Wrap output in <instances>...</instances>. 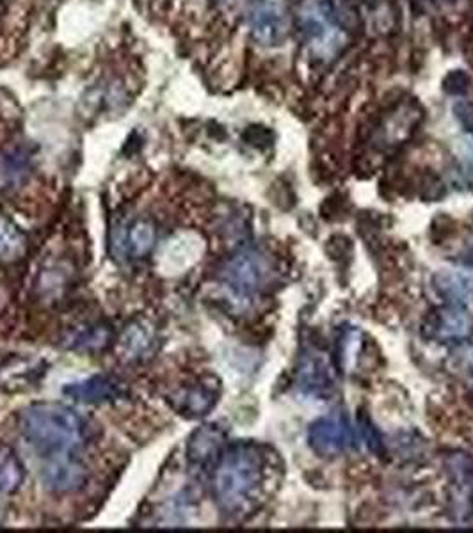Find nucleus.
<instances>
[{"instance_id": "16", "label": "nucleus", "mask_w": 473, "mask_h": 533, "mask_svg": "<svg viewBox=\"0 0 473 533\" xmlns=\"http://www.w3.org/2000/svg\"><path fill=\"white\" fill-rule=\"evenodd\" d=\"M216 391L207 386H198L193 390H187L182 393V407L180 411L189 416H201V414L209 413L210 409L214 407L217 400Z\"/></svg>"}, {"instance_id": "14", "label": "nucleus", "mask_w": 473, "mask_h": 533, "mask_svg": "<svg viewBox=\"0 0 473 533\" xmlns=\"http://www.w3.org/2000/svg\"><path fill=\"white\" fill-rule=\"evenodd\" d=\"M22 478H24V471H22V464L15 457V452L0 450V519H2L6 496L17 491L18 486L22 484Z\"/></svg>"}, {"instance_id": "4", "label": "nucleus", "mask_w": 473, "mask_h": 533, "mask_svg": "<svg viewBox=\"0 0 473 533\" xmlns=\"http://www.w3.org/2000/svg\"><path fill=\"white\" fill-rule=\"evenodd\" d=\"M249 27L253 40L273 47L289 34V11L285 0H251Z\"/></svg>"}, {"instance_id": "2", "label": "nucleus", "mask_w": 473, "mask_h": 533, "mask_svg": "<svg viewBox=\"0 0 473 533\" xmlns=\"http://www.w3.org/2000/svg\"><path fill=\"white\" fill-rule=\"evenodd\" d=\"M264 480V457L257 446L235 445L214 471V494L225 512H241L257 498Z\"/></svg>"}, {"instance_id": "9", "label": "nucleus", "mask_w": 473, "mask_h": 533, "mask_svg": "<svg viewBox=\"0 0 473 533\" xmlns=\"http://www.w3.org/2000/svg\"><path fill=\"white\" fill-rule=\"evenodd\" d=\"M472 319L468 315L465 306L450 304L449 308H443L431 317L427 329V335L434 340H461L470 333Z\"/></svg>"}, {"instance_id": "13", "label": "nucleus", "mask_w": 473, "mask_h": 533, "mask_svg": "<svg viewBox=\"0 0 473 533\" xmlns=\"http://www.w3.org/2000/svg\"><path fill=\"white\" fill-rule=\"evenodd\" d=\"M225 441L223 430L217 429L216 425H207L203 429L194 432L193 439L189 443V459L196 466H207L216 461L221 452V446Z\"/></svg>"}, {"instance_id": "15", "label": "nucleus", "mask_w": 473, "mask_h": 533, "mask_svg": "<svg viewBox=\"0 0 473 533\" xmlns=\"http://www.w3.org/2000/svg\"><path fill=\"white\" fill-rule=\"evenodd\" d=\"M25 251V237L15 224L0 215V260L13 262Z\"/></svg>"}, {"instance_id": "3", "label": "nucleus", "mask_w": 473, "mask_h": 533, "mask_svg": "<svg viewBox=\"0 0 473 533\" xmlns=\"http://www.w3.org/2000/svg\"><path fill=\"white\" fill-rule=\"evenodd\" d=\"M299 24L317 56L333 57L344 45V34L338 29L340 24L329 0H303Z\"/></svg>"}, {"instance_id": "18", "label": "nucleus", "mask_w": 473, "mask_h": 533, "mask_svg": "<svg viewBox=\"0 0 473 533\" xmlns=\"http://www.w3.org/2000/svg\"><path fill=\"white\" fill-rule=\"evenodd\" d=\"M468 84H470V79L465 72H452L447 75V79L443 80V89L449 95H463L468 91Z\"/></svg>"}, {"instance_id": "5", "label": "nucleus", "mask_w": 473, "mask_h": 533, "mask_svg": "<svg viewBox=\"0 0 473 533\" xmlns=\"http://www.w3.org/2000/svg\"><path fill=\"white\" fill-rule=\"evenodd\" d=\"M449 475L450 516L456 523L473 518V459L463 452H454L445 461Z\"/></svg>"}, {"instance_id": "12", "label": "nucleus", "mask_w": 473, "mask_h": 533, "mask_svg": "<svg viewBox=\"0 0 473 533\" xmlns=\"http://www.w3.org/2000/svg\"><path fill=\"white\" fill-rule=\"evenodd\" d=\"M434 288L450 304L465 306V308L473 304V276L470 274L452 271L440 272L434 278Z\"/></svg>"}, {"instance_id": "17", "label": "nucleus", "mask_w": 473, "mask_h": 533, "mask_svg": "<svg viewBox=\"0 0 473 533\" xmlns=\"http://www.w3.org/2000/svg\"><path fill=\"white\" fill-rule=\"evenodd\" d=\"M125 240H129L127 246H129L132 255L145 256L155 242V230H153L152 224L139 221L130 228L129 233H125Z\"/></svg>"}, {"instance_id": "19", "label": "nucleus", "mask_w": 473, "mask_h": 533, "mask_svg": "<svg viewBox=\"0 0 473 533\" xmlns=\"http://www.w3.org/2000/svg\"><path fill=\"white\" fill-rule=\"evenodd\" d=\"M454 114L466 132L473 137V104L466 102V100H459L454 104Z\"/></svg>"}, {"instance_id": "22", "label": "nucleus", "mask_w": 473, "mask_h": 533, "mask_svg": "<svg viewBox=\"0 0 473 533\" xmlns=\"http://www.w3.org/2000/svg\"><path fill=\"white\" fill-rule=\"evenodd\" d=\"M2 2H4V0H0V4H2Z\"/></svg>"}, {"instance_id": "1", "label": "nucleus", "mask_w": 473, "mask_h": 533, "mask_svg": "<svg viewBox=\"0 0 473 533\" xmlns=\"http://www.w3.org/2000/svg\"><path fill=\"white\" fill-rule=\"evenodd\" d=\"M24 438L47 462L73 459L84 441L79 416L68 407L38 404L20 416Z\"/></svg>"}, {"instance_id": "8", "label": "nucleus", "mask_w": 473, "mask_h": 533, "mask_svg": "<svg viewBox=\"0 0 473 533\" xmlns=\"http://www.w3.org/2000/svg\"><path fill=\"white\" fill-rule=\"evenodd\" d=\"M296 384L299 390L313 397H326L335 386V374L328 359L319 352H306L299 361Z\"/></svg>"}, {"instance_id": "6", "label": "nucleus", "mask_w": 473, "mask_h": 533, "mask_svg": "<svg viewBox=\"0 0 473 533\" xmlns=\"http://www.w3.org/2000/svg\"><path fill=\"white\" fill-rule=\"evenodd\" d=\"M271 274L264 256L246 251L226 263L223 279L237 295H251L264 287Z\"/></svg>"}, {"instance_id": "20", "label": "nucleus", "mask_w": 473, "mask_h": 533, "mask_svg": "<svg viewBox=\"0 0 473 533\" xmlns=\"http://www.w3.org/2000/svg\"><path fill=\"white\" fill-rule=\"evenodd\" d=\"M361 430H363V438L369 443L370 448H372L374 452H377V454H381L383 443H381V438H379L377 430L372 427V423H370L369 420H363V422H361Z\"/></svg>"}, {"instance_id": "21", "label": "nucleus", "mask_w": 473, "mask_h": 533, "mask_svg": "<svg viewBox=\"0 0 473 533\" xmlns=\"http://www.w3.org/2000/svg\"><path fill=\"white\" fill-rule=\"evenodd\" d=\"M463 260L473 267V242H470L468 247H466L465 253H463Z\"/></svg>"}, {"instance_id": "7", "label": "nucleus", "mask_w": 473, "mask_h": 533, "mask_svg": "<svg viewBox=\"0 0 473 533\" xmlns=\"http://www.w3.org/2000/svg\"><path fill=\"white\" fill-rule=\"evenodd\" d=\"M308 439L313 452L322 457H335L345 452L347 446L351 445L353 434L344 416L335 413L313 423Z\"/></svg>"}, {"instance_id": "11", "label": "nucleus", "mask_w": 473, "mask_h": 533, "mask_svg": "<svg viewBox=\"0 0 473 533\" xmlns=\"http://www.w3.org/2000/svg\"><path fill=\"white\" fill-rule=\"evenodd\" d=\"M65 393L73 400L79 402H107L113 398L120 397V382L114 381L111 377H91L86 381L72 382L65 388Z\"/></svg>"}, {"instance_id": "10", "label": "nucleus", "mask_w": 473, "mask_h": 533, "mask_svg": "<svg viewBox=\"0 0 473 533\" xmlns=\"http://www.w3.org/2000/svg\"><path fill=\"white\" fill-rule=\"evenodd\" d=\"M84 468L75 459L47 462L43 471V480L56 493H70L84 484Z\"/></svg>"}]
</instances>
